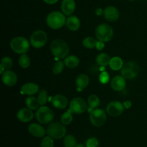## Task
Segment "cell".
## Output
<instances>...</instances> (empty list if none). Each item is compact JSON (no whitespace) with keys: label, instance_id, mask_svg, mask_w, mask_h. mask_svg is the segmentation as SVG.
Returning <instances> with one entry per match:
<instances>
[{"label":"cell","instance_id":"obj_28","mask_svg":"<svg viewBox=\"0 0 147 147\" xmlns=\"http://www.w3.org/2000/svg\"><path fill=\"white\" fill-rule=\"evenodd\" d=\"M77 144L76 139L73 135H67L64 139L65 147H75Z\"/></svg>","mask_w":147,"mask_h":147},{"label":"cell","instance_id":"obj_21","mask_svg":"<svg viewBox=\"0 0 147 147\" xmlns=\"http://www.w3.org/2000/svg\"><path fill=\"white\" fill-rule=\"evenodd\" d=\"M66 25L69 30L76 31L80 26V20L76 16H70L66 20Z\"/></svg>","mask_w":147,"mask_h":147},{"label":"cell","instance_id":"obj_38","mask_svg":"<svg viewBox=\"0 0 147 147\" xmlns=\"http://www.w3.org/2000/svg\"><path fill=\"white\" fill-rule=\"evenodd\" d=\"M123 106H124V108H126V109H129L131 106V103L129 100H127V101H125L123 103Z\"/></svg>","mask_w":147,"mask_h":147},{"label":"cell","instance_id":"obj_3","mask_svg":"<svg viewBox=\"0 0 147 147\" xmlns=\"http://www.w3.org/2000/svg\"><path fill=\"white\" fill-rule=\"evenodd\" d=\"M113 30L108 24H100L96 27V36L98 40L99 41L106 42L112 40L113 37Z\"/></svg>","mask_w":147,"mask_h":147},{"label":"cell","instance_id":"obj_12","mask_svg":"<svg viewBox=\"0 0 147 147\" xmlns=\"http://www.w3.org/2000/svg\"><path fill=\"white\" fill-rule=\"evenodd\" d=\"M1 80L7 86H13L17 81V76L14 71L7 70L2 73Z\"/></svg>","mask_w":147,"mask_h":147},{"label":"cell","instance_id":"obj_34","mask_svg":"<svg viewBox=\"0 0 147 147\" xmlns=\"http://www.w3.org/2000/svg\"><path fill=\"white\" fill-rule=\"evenodd\" d=\"M54 146V142H53V138L50 136H46L42 139L41 142V146L40 147H53Z\"/></svg>","mask_w":147,"mask_h":147},{"label":"cell","instance_id":"obj_1","mask_svg":"<svg viewBox=\"0 0 147 147\" xmlns=\"http://www.w3.org/2000/svg\"><path fill=\"white\" fill-rule=\"evenodd\" d=\"M50 50L53 55L57 58L63 59L68 55L70 47L65 41L61 39H57L51 42Z\"/></svg>","mask_w":147,"mask_h":147},{"label":"cell","instance_id":"obj_11","mask_svg":"<svg viewBox=\"0 0 147 147\" xmlns=\"http://www.w3.org/2000/svg\"><path fill=\"white\" fill-rule=\"evenodd\" d=\"M124 110V106L121 102L112 101L109 103L106 108L107 113L111 116H118L121 114Z\"/></svg>","mask_w":147,"mask_h":147},{"label":"cell","instance_id":"obj_19","mask_svg":"<svg viewBox=\"0 0 147 147\" xmlns=\"http://www.w3.org/2000/svg\"><path fill=\"white\" fill-rule=\"evenodd\" d=\"M22 93L27 96H32L39 91L38 85L33 83H25L21 88Z\"/></svg>","mask_w":147,"mask_h":147},{"label":"cell","instance_id":"obj_17","mask_svg":"<svg viewBox=\"0 0 147 147\" xmlns=\"http://www.w3.org/2000/svg\"><path fill=\"white\" fill-rule=\"evenodd\" d=\"M17 117L21 122L27 123L34 117V113L30 109H22L17 112Z\"/></svg>","mask_w":147,"mask_h":147},{"label":"cell","instance_id":"obj_23","mask_svg":"<svg viewBox=\"0 0 147 147\" xmlns=\"http://www.w3.org/2000/svg\"><path fill=\"white\" fill-rule=\"evenodd\" d=\"M111 57L106 53H100L96 57V63L98 65L105 67V66L109 65L111 61Z\"/></svg>","mask_w":147,"mask_h":147},{"label":"cell","instance_id":"obj_40","mask_svg":"<svg viewBox=\"0 0 147 147\" xmlns=\"http://www.w3.org/2000/svg\"><path fill=\"white\" fill-rule=\"evenodd\" d=\"M96 13L97 15H101V14L103 13V11L101 9H97L96 11Z\"/></svg>","mask_w":147,"mask_h":147},{"label":"cell","instance_id":"obj_15","mask_svg":"<svg viewBox=\"0 0 147 147\" xmlns=\"http://www.w3.org/2000/svg\"><path fill=\"white\" fill-rule=\"evenodd\" d=\"M28 131L30 134L38 138L42 137L47 133V131L45 129V128L38 123L30 124L28 127Z\"/></svg>","mask_w":147,"mask_h":147},{"label":"cell","instance_id":"obj_41","mask_svg":"<svg viewBox=\"0 0 147 147\" xmlns=\"http://www.w3.org/2000/svg\"><path fill=\"white\" fill-rule=\"evenodd\" d=\"M75 147H86L83 144H76V146Z\"/></svg>","mask_w":147,"mask_h":147},{"label":"cell","instance_id":"obj_33","mask_svg":"<svg viewBox=\"0 0 147 147\" xmlns=\"http://www.w3.org/2000/svg\"><path fill=\"white\" fill-rule=\"evenodd\" d=\"M12 60L9 57H4L1 59V65H0L2 66L4 68V70H9L12 67Z\"/></svg>","mask_w":147,"mask_h":147},{"label":"cell","instance_id":"obj_8","mask_svg":"<svg viewBox=\"0 0 147 147\" xmlns=\"http://www.w3.org/2000/svg\"><path fill=\"white\" fill-rule=\"evenodd\" d=\"M90 121L92 125L96 127L103 126L106 121V114L102 109H96L90 113Z\"/></svg>","mask_w":147,"mask_h":147},{"label":"cell","instance_id":"obj_22","mask_svg":"<svg viewBox=\"0 0 147 147\" xmlns=\"http://www.w3.org/2000/svg\"><path fill=\"white\" fill-rule=\"evenodd\" d=\"M80 60L78 57L76 55H69L67 56L65 59L64 63L69 68H75L79 65Z\"/></svg>","mask_w":147,"mask_h":147},{"label":"cell","instance_id":"obj_4","mask_svg":"<svg viewBox=\"0 0 147 147\" xmlns=\"http://www.w3.org/2000/svg\"><path fill=\"white\" fill-rule=\"evenodd\" d=\"M47 134L54 139H63L66 134V128L65 125L59 122L52 123L47 126Z\"/></svg>","mask_w":147,"mask_h":147},{"label":"cell","instance_id":"obj_39","mask_svg":"<svg viewBox=\"0 0 147 147\" xmlns=\"http://www.w3.org/2000/svg\"><path fill=\"white\" fill-rule=\"evenodd\" d=\"M45 2H46L47 4H55V3L57 2L58 0H44Z\"/></svg>","mask_w":147,"mask_h":147},{"label":"cell","instance_id":"obj_13","mask_svg":"<svg viewBox=\"0 0 147 147\" xmlns=\"http://www.w3.org/2000/svg\"><path fill=\"white\" fill-rule=\"evenodd\" d=\"M103 17L109 22H115L119 18V11L115 7H107L103 10Z\"/></svg>","mask_w":147,"mask_h":147},{"label":"cell","instance_id":"obj_36","mask_svg":"<svg viewBox=\"0 0 147 147\" xmlns=\"http://www.w3.org/2000/svg\"><path fill=\"white\" fill-rule=\"evenodd\" d=\"M109 78L110 76L107 72H102L99 76V80L103 84H106L109 81Z\"/></svg>","mask_w":147,"mask_h":147},{"label":"cell","instance_id":"obj_9","mask_svg":"<svg viewBox=\"0 0 147 147\" xmlns=\"http://www.w3.org/2000/svg\"><path fill=\"white\" fill-rule=\"evenodd\" d=\"M47 35L42 30H37L30 37V44L35 48H41L47 43Z\"/></svg>","mask_w":147,"mask_h":147},{"label":"cell","instance_id":"obj_25","mask_svg":"<svg viewBox=\"0 0 147 147\" xmlns=\"http://www.w3.org/2000/svg\"><path fill=\"white\" fill-rule=\"evenodd\" d=\"M26 105H27V108L31 110H35L40 106V103H39L38 98L34 97V96H29L26 99Z\"/></svg>","mask_w":147,"mask_h":147},{"label":"cell","instance_id":"obj_6","mask_svg":"<svg viewBox=\"0 0 147 147\" xmlns=\"http://www.w3.org/2000/svg\"><path fill=\"white\" fill-rule=\"evenodd\" d=\"M36 119L42 124H48L54 119V112L48 107L42 106L36 112Z\"/></svg>","mask_w":147,"mask_h":147},{"label":"cell","instance_id":"obj_30","mask_svg":"<svg viewBox=\"0 0 147 147\" xmlns=\"http://www.w3.org/2000/svg\"><path fill=\"white\" fill-rule=\"evenodd\" d=\"M73 121V115L72 112L70 111H67L65 113H63L61 116V122L65 126V125H69Z\"/></svg>","mask_w":147,"mask_h":147},{"label":"cell","instance_id":"obj_10","mask_svg":"<svg viewBox=\"0 0 147 147\" xmlns=\"http://www.w3.org/2000/svg\"><path fill=\"white\" fill-rule=\"evenodd\" d=\"M88 109L86 100L82 98H75L70 103V111L76 114L83 113Z\"/></svg>","mask_w":147,"mask_h":147},{"label":"cell","instance_id":"obj_26","mask_svg":"<svg viewBox=\"0 0 147 147\" xmlns=\"http://www.w3.org/2000/svg\"><path fill=\"white\" fill-rule=\"evenodd\" d=\"M97 40L95 38L92 37H88L83 40V45L86 48H94L96 47V44H97Z\"/></svg>","mask_w":147,"mask_h":147},{"label":"cell","instance_id":"obj_16","mask_svg":"<svg viewBox=\"0 0 147 147\" xmlns=\"http://www.w3.org/2000/svg\"><path fill=\"white\" fill-rule=\"evenodd\" d=\"M52 104L55 108L58 109H63L66 108L68 100L65 96L63 95H55L52 98Z\"/></svg>","mask_w":147,"mask_h":147},{"label":"cell","instance_id":"obj_35","mask_svg":"<svg viewBox=\"0 0 147 147\" xmlns=\"http://www.w3.org/2000/svg\"><path fill=\"white\" fill-rule=\"evenodd\" d=\"M99 142L96 138L92 137L86 141V147H98V146Z\"/></svg>","mask_w":147,"mask_h":147},{"label":"cell","instance_id":"obj_24","mask_svg":"<svg viewBox=\"0 0 147 147\" xmlns=\"http://www.w3.org/2000/svg\"><path fill=\"white\" fill-rule=\"evenodd\" d=\"M123 62L121 57H114L111 59L109 66L113 70H119L123 67Z\"/></svg>","mask_w":147,"mask_h":147},{"label":"cell","instance_id":"obj_37","mask_svg":"<svg viewBox=\"0 0 147 147\" xmlns=\"http://www.w3.org/2000/svg\"><path fill=\"white\" fill-rule=\"evenodd\" d=\"M96 48L98 49V50H101L102 49H103L104 47V42L101 41H98L97 42V44H96Z\"/></svg>","mask_w":147,"mask_h":147},{"label":"cell","instance_id":"obj_31","mask_svg":"<svg viewBox=\"0 0 147 147\" xmlns=\"http://www.w3.org/2000/svg\"><path fill=\"white\" fill-rule=\"evenodd\" d=\"M37 98H38L39 103H40V106H44V105L46 104V103L47 102V98H48L47 92L45 90H44V89L41 90L40 93H39V96Z\"/></svg>","mask_w":147,"mask_h":147},{"label":"cell","instance_id":"obj_14","mask_svg":"<svg viewBox=\"0 0 147 147\" xmlns=\"http://www.w3.org/2000/svg\"><path fill=\"white\" fill-rule=\"evenodd\" d=\"M126 79L121 76H116L113 78L111 82V88L116 91L123 90L126 88Z\"/></svg>","mask_w":147,"mask_h":147},{"label":"cell","instance_id":"obj_5","mask_svg":"<svg viewBox=\"0 0 147 147\" xmlns=\"http://www.w3.org/2000/svg\"><path fill=\"white\" fill-rule=\"evenodd\" d=\"M10 47L17 54H24L30 49V44L25 37H17L11 40Z\"/></svg>","mask_w":147,"mask_h":147},{"label":"cell","instance_id":"obj_18","mask_svg":"<svg viewBox=\"0 0 147 147\" xmlns=\"http://www.w3.org/2000/svg\"><path fill=\"white\" fill-rule=\"evenodd\" d=\"M62 11L65 15H70L74 12L76 9L75 0H63L61 4Z\"/></svg>","mask_w":147,"mask_h":147},{"label":"cell","instance_id":"obj_32","mask_svg":"<svg viewBox=\"0 0 147 147\" xmlns=\"http://www.w3.org/2000/svg\"><path fill=\"white\" fill-rule=\"evenodd\" d=\"M64 65L65 63L63 61H61V60H58V61L55 62L53 68V73L55 75L61 73L63 69H64Z\"/></svg>","mask_w":147,"mask_h":147},{"label":"cell","instance_id":"obj_27","mask_svg":"<svg viewBox=\"0 0 147 147\" xmlns=\"http://www.w3.org/2000/svg\"><path fill=\"white\" fill-rule=\"evenodd\" d=\"M88 102L89 106L91 109H96L100 105V100H99L98 97L96 95H91V96H89Z\"/></svg>","mask_w":147,"mask_h":147},{"label":"cell","instance_id":"obj_7","mask_svg":"<svg viewBox=\"0 0 147 147\" xmlns=\"http://www.w3.org/2000/svg\"><path fill=\"white\" fill-rule=\"evenodd\" d=\"M121 73L125 79L131 80L135 78L139 73V65L134 62L128 61L123 64V67L121 69Z\"/></svg>","mask_w":147,"mask_h":147},{"label":"cell","instance_id":"obj_2","mask_svg":"<svg viewBox=\"0 0 147 147\" xmlns=\"http://www.w3.org/2000/svg\"><path fill=\"white\" fill-rule=\"evenodd\" d=\"M47 24L49 27L53 30H57L63 27L66 23L65 17L60 11H53L47 17Z\"/></svg>","mask_w":147,"mask_h":147},{"label":"cell","instance_id":"obj_20","mask_svg":"<svg viewBox=\"0 0 147 147\" xmlns=\"http://www.w3.org/2000/svg\"><path fill=\"white\" fill-rule=\"evenodd\" d=\"M76 86L78 91H81L83 89L86 88L89 84V78L86 74H80L77 77L76 80Z\"/></svg>","mask_w":147,"mask_h":147},{"label":"cell","instance_id":"obj_29","mask_svg":"<svg viewBox=\"0 0 147 147\" xmlns=\"http://www.w3.org/2000/svg\"><path fill=\"white\" fill-rule=\"evenodd\" d=\"M19 64L22 68H27L30 65V59L27 55L22 54L19 59Z\"/></svg>","mask_w":147,"mask_h":147}]
</instances>
